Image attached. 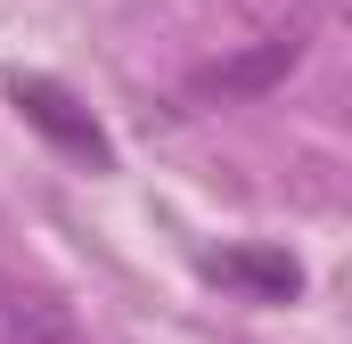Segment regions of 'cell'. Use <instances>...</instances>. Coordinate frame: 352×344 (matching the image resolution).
<instances>
[{"instance_id": "1", "label": "cell", "mask_w": 352, "mask_h": 344, "mask_svg": "<svg viewBox=\"0 0 352 344\" xmlns=\"http://www.w3.org/2000/svg\"><path fill=\"white\" fill-rule=\"evenodd\" d=\"M8 107L50 140V148H66V156H82V164H115V148H107V131L90 123V107H74V90L50 83V74H8Z\"/></svg>"}, {"instance_id": "2", "label": "cell", "mask_w": 352, "mask_h": 344, "mask_svg": "<svg viewBox=\"0 0 352 344\" xmlns=\"http://www.w3.org/2000/svg\"><path fill=\"white\" fill-rule=\"evenodd\" d=\"M0 344H90V328L33 279L0 270Z\"/></svg>"}, {"instance_id": "3", "label": "cell", "mask_w": 352, "mask_h": 344, "mask_svg": "<svg viewBox=\"0 0 352 344\" xmlns=\"http://www.w3.org/2000/svg\"><path fill=\"white\" fill-rule=\"evenodd\" d=\"M205 279H221V287H238V295H254V303H287V295L303 287L295 255H278V246H230V255H205Z\"/></svg>"}, {"instance_id": "4", "label": "cell", "mask_w": 352, "mask_h": 344, "mask_svg": "<svg viewBox=\"0 0 352 344\" xmlns=\"http://www.w3.org/2000/svg\"><path fill=\"white\" fill-rule=\"evenodd\" d=\"M246 8H303V0H246Z\"/></svg>"}]
</instances>
